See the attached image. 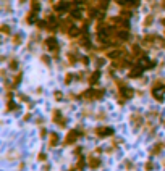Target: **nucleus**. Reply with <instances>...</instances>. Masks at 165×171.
I'll use <instances>...</instances> for the list:
<instances>
[{
    "label": "nucleus",
    "mask_w": 165,
    "mask_h": 171,
    "mask_svg": "<svg viewBox=\"0 0 165 171\" xmlns=\"http://www.w3.org/2000/svg\"><path fill=\"white\" fill-rule=\"evenodd\" d=\"M143 73H144V66L141 63H136V65H133V66L130 68L128 77H130V79H138V77L143 76Z\"/></svg>",
    "instance_id": "423d86ee"
},
{
    "label": "nucleus",
    "mask_w": 165,
    "mask_h": 171,
    "mask_svg": "<svg viewBox=\"0 0 165 171\" xmlns=\"http://www.w3.org/2000/svg\"><path fill=\"white\" fill-rule=\"evenodd\" d=\"M20 2H21V3H25V2H26V0H20Z\"/></svg>",
    "instance_id": "4c0bfd02"
},
{
    "label": "nucleus",
    "mask_w": 165,
    "mask_h": 171,
    "mask_svg": "<svg viewBox=\"0 0 165 171\" xmlns=\"http://www.w3.org/2000/svg\"><path fill=\"white\" fill-rule=\"evenodd\" d=\"M81 34H83V31H81V29L78 28V26H73V28L70 29V32H68L67 36H68V37H70V39H78Z\"/></svg>",
    "instance_id": "2eb2a0df"
},
{
    "label": "nucleus",
    "mask_w": 165,
    "mask_h": 171,
    "mask_svg": "<svg viewBox=\"0 0 165 171\" xmlns=\"http://www.w3.org/2000/svg\"><path fill=\"white\" fill-rule=\"evenodd\" d=\"M11 40H13V44H15V45H20V44L23 42V37H21V34H15Z\"/></svg>",
    "instance_id": "4be33fe9"
},
{
    "label": "nucleus",
    "mask_w": 165,
    "mask_h": 171,
    "mask_svg": "<svg viewBox=\"0 0 165 171\" xmlns=\"http://www.w3.org/2000/svg\"><path fill=\"white\" fill-rule=\"evenodd\" d=\"M81 150H83V149H81V147H78L76 150H74V155H79V154H81Z\"/></svg>",
    "instance_id": "f704fd0d"
},
{
    "label": "nucleus",
    "mask_w": 165,
    "mask_h": 171,
    "mask_svg": "<svg viewBox=\"0 0 165 171\" xmlns=\"http://www.w3.org/2000/svg\"><path fill=\"white\" fill-rule=\"evenodd\" d=\"M73 18H70V20H60V26H58V29L63 34H68L70 32V29L73 28Z\"/></svg>",
    "instance_id": "1a4fd4ad"
},
{
    "label": "nucleus",
    "mask_w": 165,
    "mask_h": 171,
    "mask_svg": "<svg viewBox=\"0 0 165 171\" xmlns=\"http://www.w3.org/2000/svg\"><path fill=\"white\" fill-rule=\"evenodd\" d=\"M58 142H60V139H58V134L57 133H52L49 136V144H50V147H55V145H58Z\"/></svg>",
    "instance_id": "f3484780"
},
{
    "label": "nucleus",
    "mask_w": 165,
    "mask_h": 171,
    "mask_svg": "<svg viewBox=\"0 0 165 171\" xmlns=\"http://www.w3.org/2000/svg\"><path fill=\"white\" fill-rule=\"evenodd\" d=\"M52 121L55 123V124L62 126V128H65V126H67V118L62 115V112H60V110H52Z\"/></svg>",
    "instance_id": "0eeeda50"
},
{
    "label": "nucleus",
    "mask_w": 165,
    "mask_h": 171,
    "mask_svg": "<svg viewBox=\"0 0 165 171\" xmlns=\"http://www.w3.org/2000/svg\"><path fill=\"white\" fill-rule=\"evenodd\" d=\"M78 98H84L86 102H92V100H97V95H95V89H86L84 92H81L78 95Z\"/></svg>",
    "instance_id": "6e6552de"
},
{
    "label": "nucleus",
    "mask_w": 165,
    "mask_h": 171,
    "mask_svg": "<svg viewBox=\"0 0 165 171\" xmlns=\"http://www.w3.org/2000/svg\"><path fill=\"white\" fill-rule=\"evenodd\" d=\"M125 163H126V168H128V170H133V168H134V165L131 163L130 160H126V161H125Z\"/></svg>",
    "instance_id": "7c9ffc66"
},
{
    "label": "nucleus",
    "mask_w": 165,
    "mask_h": 171,
    "mask_svg": "<svg viewBox=\"0 0 165 171\" xmlns=\"http://www.w3.org/2000/svg\"><path fill=\"white\" fill-rule=\"evenodd\" d=\"M0 31H2V34L8 36V34H10V26H8V24H2V28H0Z\"/></svg>",
    "instance_id": "b1692460"
},
{
    "label": "nucleus",
    "mask_w": 165,
    "mask_h": 171,
    "mask_svg": "<svg viewBox=\"0 0 165 171\" xmlns=\"http://www.w3.org/2000/svg\"><path fill=\"white\" fill-rule=\"evenodd\" d=\"M81 136H83V133H81L79 129H71L70 133L67 134L63 144H65V145H73L74 142H78V139H79Z\"/></svg>",
    "instance_id": "20e7f679"
},
{
    "label": "nucleus",
    "mask_w": 165,
    "mask_h": 171,
    "mask_svg": "<svg viewBox=\"0 0 165 171\" xmlns=\"http://www.w3.org/2000/svg\"><path fill=\"white\" fill-rule=\"evenodd\" d=\"M16 68H18L16 58H11V60H10V70H16Z\"/></svg>",
    "instance_id": "a878e982"
},
{
    "label": "nucleus",
    "mask_w": 165,
    "mask_h": 171,
    "mask_svg": "<svg viewBox=\"0 0 165 171\" xmlns=\"http://www.w3.org/2000/svg\"><path fill=\"white\" fill-rule=\"evenodd\" d=\"M71 2H73V3H86L88 0H71Z\"/></svg>",
    "instance_id": "473e14b6"
},
{
    "label": "nucleus",
    "mask_w": 165,
    "mask_h": 171,
    "mask_svg": "<svg viewBox=\"0 0 165 171\" xmlns=\"http://www.w3.org/2000/svg\"><path fill=\"white\" fill-rule=\"evenodd\" d=\"M152 23H154V15H147V16H146V18H144V23H143V24L144 26H146V28H149V26H152Z\"/></svg>",
    "instance_id": "aec40b11"
},
{
    "label": "nucleus",
    "mask_w": 165,
    "mask_h": 171,
    "mask_svg": "<svg viewBox=\"0 0 165 171\" xmlns=\"http://www.w3.org/2000/svg\"><path fill=\"white\" fill-rule=\"evenodd\" d=\"M81 63H83L84 66H88V65H89V58H88V57H81Z\"/></svg>",
    "instance_id": "cd10ccee"
},
{
    "label": "nucleus",
    "mask_w": 165,
    "mask_h": 171,
    "mask_svg": "<svg viewBox=\"0 0 165 171\" xmlns=\"http://www.w3.org/2000/svg\"><path fill=\"white\" fill-rule=\"evenodd\" d=\"M162 24H164V26H165V18H162Z\"/></svg>",
    "instance_id": "e433bc0d"
},
{
    "label": "nucleus",
    "mask_w": 165,
    "mask_h": 171,
    "mask_svg": "<svg viewBox=\"0 0 165 171\" xmlns=\"http://www.w3.org/2000/svg\"><path fill=\"white\" fill-rule=\"evenodd\" d=\"M73 79H74V74H71V73L65 74V84H67V86H70V84L73 82Z\"/></svg>",
    "instance_id": "412c9836"
},
{
    "label": "nucleus",
    "mask_w": 165,
    "mask_h": 171,
    "mask_svg": "<svg viewBox=\"0 0 165 171\" xmlns=\"http://www.w3.org/2000/svg\"><path fill=\"white\" fill-rule=\"evenodd\" d=\"M130 121L134 124V128H141L143 126V123H144V118H143V115L141 113H133V115L130 116Z\"/></svg>",
    "instance_id": "9b49d317"
},
{
    "label": "nucleus",
    "mask_w": 165,
    "mask_h": 171,
    "mask_svg": "<svg viewBox=\"0 0 165 171\" xmlns=\"http://www.w3.org/2000/svg\"><path fill=\"white\" fill-rule=\"evenodd\" d=\"M146 170H147V171H152V170H154V165H152V161H147V163H146Z\"/></svg>",
    "instance_id": "c85d7f7f"
},
{
    "label": "nucleus",
    "mask_w": 165,
    "mask_h": 171,
    "mask_svg": "<svg viewBox=\"0 0 165 171\" xmlns=\"http://www.w3.org/2000/svg\"><path fill=\"white\" fill-rule=\"evenodd\" d=\"M88 166L92 168V170H97V168L100 166V160L95 158V157H89L88 158Z\"/></svg>",
    "instance_id": "dca6fc26"
},
{
    "label": "nucleus",
    "mask_w": 165,
    "mask_h": 171,
    "mask_svg": "<svg viewBox=\"0 0 165 171\" xmlns=\"http://www.w3.org/2000/svg\"><path fill=\"white\" fill-rule=\"evenodd\" d=\"M37 158H39V160H41V161H46L47 155H46V154H39V155H37Z\"/></svg>",
    "instance_id": "c756f323"
},
{
    "label": "nucleus",
    "mask_w": 165,
    "mask_h": 171,
    "mask_svg": "<svg viewBox=\"0 0 165 171\" xmlns=\"http://www.w3.org/2000/svg\"><path fill=\"white\" fill-rule=\"evenodd\" d=\"M115 84H117V100H118L120 105H125L130 98L134 97V89L130 87V86H126L125 81L117 79Z\"/></svg>",
    "instance_id": "f257e3e1"
},
{
    "label": "nucleus",
    "mask_w": 165,
    "mask_h": 171,
    "mask_svg": "<svg viewBox=\"0 0 165 171\" xmlns=\"http://www.w3.org/2000/svg\"><path fill=\"white\" fill-rule=\"evenodd\" d=\"M162 149H164V142H159L157 145L152 147V152H151V154H152V155H159V154L162 152Z\"/></svg>",
    "instance_id": "6ab92c4d"
},
{
    "label": "nucleus",
    "mask_w": 165,
    "mask_h": 171,
    "mask_svg": "<svg viewBox=\"0 0 165 171\" xmlns=\"http://www.w3.org/2000/svg\"><path fill=\"white\" fill-rule=\"evenodd\" d=\"M160 8L165 11V0H160Z\"/></svg>",
    "instance_id": "72a5a7b5"
},
{
    "label": "nucleus",
    "mask_w": 165,
    "mask_h": 171,
    "mask_svg": "<svg viewBox=\"0 0 165 171\" xmlns=\"http://www.w3.org/2000/svg\"><path fill=\"white\" fill-rule=\"evenodd\" d=\"M42 61H44V63H46V65H49V58H47V57H46V55H44V57H42Z\"/></svg>",
    "instance_id": "c9c22d12"
},
{
    "label": "nucleus",
    "mask_w": 165,
    "mask_h": 171,
    "mask_svg": "<svg viewBox=\"0 0 165 171\" xmlns=\"http://www.w3.org/2000/svg\"><path fill=\"white\" fill-rule=\"evenodd\" d=\"M44 45H46V49L49 50L50 53L53 55V58H57L58 57V52H60V45H58V40H57L55 36H49V37L44 40Z\"/></svg>",
    "instance_id": "f03ea898"
},
{
    "label": "nucleus",
    "mask_w": 165,
    "mask_h": 171,
    "mask_svg": "<svg viewBox=\"0 0 165 171\" xmlns=\"http://www.w3.org/2000/svg\"><path fill=\"white\" fill-rule=\"evenodd\" d=\"M67 58H68V63H70V65H76L78 61H81V57L78 55L76 50H70V52L67 53Z\"/></svg>",
    "instance_id": "f8f14e48"
},
{
    "label": "nucleus",
    "mask_w": 165,
    "mask_h": 171,
    "mask_svg": "<svg viewBox=\"0 0 165 171\" xmlns=\"http://www.w3.org/2000/svg\"><path fill=\"white\" fill-rule=\"evenodd\" d=\"M83 168H84V160H83V158H79V160H78V163H76V170L81 171Z\"/></svg>",
    "instance_id": "393cba45"
},
{
    "label": "nucleus",
    "mask_w": 165,
    "mask_h": 171,
    "mask_svg": "<svg viewBox=\"0 0 165 171\" xmlns=\"http://www.w3.org/2000/svg\"><path fill=\"white\" fill-rule=\"evenodd\" d=\"M94 133L97 134L100 139H104V137H112L113 136V128H110V126H97L94 129Z\"/></svg>",
    "instance_id": "39448f33"
},
{
    "label": "nucleus",
    "mask_w": 165,
    "mask_h": 171,
    "mask_svg": "<svg viewBox=\"0 0 165 171\" xmlns=\"http://www.w3.org/2000/svg\"><path fill=\"white\" fill-rule=\"evenodd\" d=\"M70 15H71V18H73V20H81V16H83L81 10H79V8H76V7H73L70 10Z\"/></svg>",
    "instance_id": "a211bd4d"
},
{
    "label": "nucleus",
    "mask_w": 165,
    "mask_h": 171,
    "mask_svg": "<svg viewBox=\"0 0 165 171\" xmlns=\"http://www.w3.org/2000/svg\"><path fill=\"white\" fill-rule=\"evenodd\" d=\"M53 95H55V100H57V102H62V100H63V94H62L60 91H57Z\"/></svg>",
    "instance_id": "bb28decb"
},
{
    "label": "nucleus",
    "mask_w": 165,
    "mask_h": 171,
    "mask_svg": "<svg viewBox=\"0 0 165 171\" xmlns=\"http://www.w3.org/2000/svg\"><path fill=\"white\" fill-rule=\"evenodd\" d=\"M16 103H13V100H7V112H11V110H16Z\"/></svg>",
    "instance_id": "5701e85b"
},
{
    "label": "nucleus",
    "mask_w": 165,
    "mask_h": 171,
    "mask_svg": "<svg viewBox=\"0 0 165 171\" xmlns=\"http://www.w3.org/2000/svg\"><path fill=\"white\" fill-rule=\"evenodd\" d=\"M104 63H105V60H104V58H97V66H99V68H100Z\"/></svg>",
    "instance_id": "2f4dec72"
},
{
    "label": "nucleus",
    "mask_w": 165,
    "mask_h": 171,
    "mask_svg": "<svg viewBox=\"0 0 165 171\" xmlns=\"http://www.w3.org/2000/svg\"><path fill=\"white\" fill-rule=\"evenodd\" d=\"M99 79H100V71H99V70H95L94 73H91V74H89L88 82L91 84V86H95V84L99 82Z\"/></svg>",
    "instance_id": "4468645a"
},
{
    "label": "nucleus",
    "mask_w": 165,
    "mask_h": 171,
    "mask_svg": "<svg viewBox=\"0 0 165 171\" xmlns=\"http://www.w3.org/2000/svg\"><path fill=\"white\" fill-rule=\"evenodd\" d=\"M117 39L120 42H126L131 39V34H130V29H118L117 31Z\"/></svg>",
    "instance_id": "9d476101"
},
{
    "label": "nucleus",
    "mask_w": 165,
    "mask_h": 171,
    "mask_svg": "<svg viewBox=\"0 0 165 171\" xmlns=\"http://www.w3.org/2000/svg\"><path fill=\"white\" fill-rule=\"evenodd\" d=\"M71 8H73V5H71L68 0H60L58 3H55L53 11H55L57 15H65V13H70Z\"/></svg>",
    "instance_id": "7ed1b4c3"
},
{
    "label": "nucleus",
    "mask_w": 165,
    "mask_h": 171,
    "mask_svg": "<svg viewBox=\"0 0 165 171\" xmlns=\"http://www.w3.org/2000/svg\"><path fill=\"white\" fill-rule=\"evenodd\" d=\"M25 23L26 24H32V23H37V13L34 10H29L28 15L25 16Z\"/></svg>",
    "instance_id": "ddd939ff"
}]
</instances>
